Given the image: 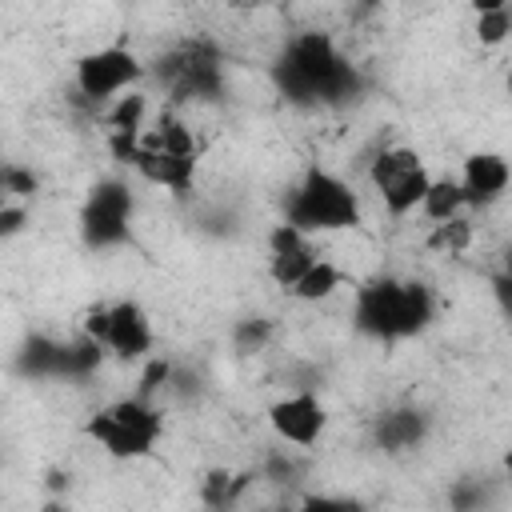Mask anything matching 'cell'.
I'll return each mask as SVG.
<instances>
[{"label": "cell", "instance_id": "5", "mask_svg": "<svg viewBox=\"0 0 512 512\" xmlns=\"http://www.w3.org/2000/svg\"><path fill=\"white\" fill-rule=\"evenodd\" d=\"M428 180H432V172L424 168L420 152H412V148H404V144L380 148V152L368 160V184H372V192L380 196L384 212L396 216V220L420 208Z\"/></svg>", "mask_w": 512, "mask_h": 512}, {"label": "cell", "instance_id": "13", "mask_svg": "<svg viewBox=\"0 0 512 512\" xmlns=\"http://www.w3.org/2000/svg\"><path fill=\"white\" fill-rule=\"evenodd\" d=\"M424 436V416L404 408V412H384L376 420V444L388 448V452H404V448H416V440Z\"/></svg>", "mask_w": 512, "mask_h": 512}, {"label": "cell", "instance_id": "6", "mask_svg": "<svg viewBox=\"0 0 512 512\" xmlns=\"http://www.w3.org/2000/svg\"><path fill=\"white\" fill-rule=\"evenodd\" d=\"M160 84L172 92V100H200V96H216L220 92V56L208 44H180L172 48L160 68H156Z\"/></svg>", "mask_w": 512, "mask_h": 512}, {"label": "cell", "instance_id": "18", "mask_svg": "<svg viewBox=\"0 0 512 512\" xmlns=\"http://www.w3.org/2000/svg\"><path fill=\"white\" fill-rule=\"evenodd\" d=\"M144 116H148L144 92H128V96H116V100H112V108H108V128H112V132H140V128H144Z\"/></svg>", "mask_w": 512, "mask_h": 512}, {"label": "cell", "instance_id": "27", "mask_svg": "<svg viewBox=\"0 0 512 512\" xmlns=\"http://www.w3.org/2000/svg\"><path fill=\"white\" fill-rule=\"evenodd\" d=\"M372 4H376V0H364V8H372Z\"/></svg>", "mask_w": 512, "mask_h": 512}, {"label": "cell", "instance_id": "17", "mask_svg": "<svg viewBox=\"0 0 512 512\" xmlns=\"http://www.w3.org/2000/svg\"><path fill=\"white\" fill-rule=\"evenodd\" d=\"M316 256H320V252L312 248V240L300 244V248H288V252H272V260H268V276H272V284H276V288H292V284L308 272V264H312Z\"/></svg>", "mask_w": 512, "mask_h": 512}, {"label": "cell", "instance_id": "19", "mask_svg": "<svg viewBox=\"0 0 512 512\" xmlns=\"http://www.w3.org/2000/svg\"><path fill=\"white\" fill-rule=\"evenodd\" d=\"M508 32H512V12H508V8H496V12H480V16H476V40H480L484 48L504 44Z\"/></svg>", "mask_w": 512, "mask_h": 512}, {"label": "cell", "instance_id": "22", "mask_svg": "<svg viewBox=\"0 0 512 512\" xmlns=\"http://www.w3.org/2000/svg\"><path fill=\"white\" fill-rule=\"evenodd\" d=\"M24 224H28V212H24V204H12V200H4V204H0V240L16 236Z\"/></svg>", "mask_w": 512, "mask_h": 512}, {"label": "cell", "instance_id": "4", "mask_svg": "<svg viewBox=\"0 0 512 512\" xmlns=\"http://www.w3.org/2000/svg\"><path fill=\"white\" fill-rule=\"evenodd\" d=\"M84 432L112 460H140L156 448L164 420H160V408L148 404V396H124V400H112L108 408H100L84 424Z\"/></svg>", "mask_w": 512, "mask_h": 512}, {"label": "cell", "instance_id": "12", "mask_svg": "<svg viewBox=\"0 0 512 512\" xmlns=\"http://www.w3.org/2000/svg\"><path fill=\"white\" fill-rule=\"evenodd\" d=\"M512 172H508V160L500 152H472L464 160V172H460V188H464V200L468 204H492L504 196Z\"/></svg>", "mask_w": 512, "mask_h": 512}, {"label": "cell", "instance_id": "11", "mask_svg": "<svg viewBox=\"0 0 512 512\" xmlns=\"http://www.w3.org/2000/svg\"><path fill=\"white\" fill-rule=\"evenodd\" d=\"M128 164H132L148 184H160V188H168V192H176V196L192 192L196 156H188V152H164V148H144V144H136V152H132Z\"/></svg>", "mask_w": 512, "mask_h": 512}, {"label": "cell", "instance_id": "10", "mask_svg": "<svg viewBox=\"0 0 512 512\" xmlns=\"http://www.w3.org/2000/svg\"><path fill=\"white\" fill-rule=\"evenodd\" d=\"M104 348H112L120 360H140L152 348V320L136 300L108 304V332Z\"/></svg>", "mask_w": 512, "mask_h": 512}, {"label": "cell", "instance_id": "23", "mask_svg": "<svg viewBox=\"0 0 512 512\" xmlns=\"http://www.w3.org/2000/svg\"><path fill=\"white\" fill-rule=\"evenodd\" d=\"M168 372H172V368H168V360H152V364L144 368V380H140V392H136V396H152V392L168 380Z\"/></svg>", "mask_w": 512, "mask_h": 512}, {"label": "cell", "instance_id": "24", "mask_svg": "<svg viewBox=\"0 0 512 512\" xmlns=\"http://www.w3.org/2000/svg\"><path fill=\"white\" fill-rule=\"evenodd\" d=\"M80 332H84V336H92L96 344H104V332H108V308H104V304H100V308H92V312L84 316Z\"/></svg>", "mask_w": 512, "mask_h": 512}, {"label": "cell", "instance_id": "15", "mask_svg": "<svg viewBox=\"0 0 512 512\" xmlns=\"http://www.w3.org/2000/svg\"><path fill=\"white\" fill-rule=\"evenodd\" d=\"M468 208V200H464V188H460V180H452V176H432L428 180V188H424V200H420V212L436 224V220H448V216H460Z\"/></svg>", "mask_w": 512, "mask_h": 512}, {"label": "cell", "instance_id": "9", "mask_svg": "<svg viewBox=\"0 0 512 512\" xmlns=\"http://www.w3.org/2000/svg\"><path fill=\"white\" fill-rule=\"evenodd\" d=\"M128 216H132V196L120 180H104L92 188L84 204V236L92 244H116L128 236Z\"/></svg>", "mask_w": 512, "mask_h": 512}, {"label": "cell", "instance_id": "16", "mask_svg": "<svg viewBox=\"0 0 512 512\" xmlns=\"http://www.w3.org/2000/svg\"><path fill=\"white\" fill-rule=\"evenodd\" d=\"M472 236H476V228H472V220L460 212V216L436 220L424 244H428V252H436V256H460V252L472 248Z\"/></svg>", "mask_w": 512, "mask_h": 512}, {"label": "cell", "instance_id": "25", "mask_svg": "<svg viewBox=\"0 0 512 512\" xmlns=\"http://www.w3.org/2000/svg\"><path fill=\"white\" fill-rule=\"evenodd\" d=\"M472 8H476V16H480V12H496V8H508V0H472Z\"/></svg>", "mask_w": 512, "mask_h": 512}, {"label": "cell", "instance_id": "1", "mask_svg": "<svg viewBox=\"0 0 512 512\" xmlns=\"http://www.w3.org/2000/svg\"><path fill=\"white\" fill-rule=\"evenodd\" d=\"M436 304L432 292L416 280H376L364 284L356 292V308L352 320L360 332L376 336V340H404L428 328Z\"/></svg>", "mask_w": 512, "mask_h": 512}, {"label": "cell", "instance_id": "2", "mask_svg": "<svg viewBox=\"0 0 512 512\" xmlns=\"http://www.w3.org/2000/svg\"><path fill=\"white\" fill-rule=\"evenodd\" d=\"M280 84L296 100H336L352 88V64L332 48L324 32H304L284 52Z\"/></svg>", "mask_w": 512, "mask_h": 512}, {"label": "cell", "instance_id": "8", "mask_svg": "<svg viewBox=\"0 0 512 512\" xmlns=\"http://www.w3.org/2000/svg\"><path fill=\"white\" fill-rule=\"evenodd\" d=\"M268 424L272 432L284 440V444H296V448H312L320 436H324V424H328V408L320 404L316 392H292V396H280L272 408H268Z\"/></svg>", "mask_w": 512, "mask_h": 512}, {"label": "cell", "instance_id": "14", "mask_svg": "<svg viewBox=\"0 0 512 512\" xmlns=\"http://www.w3.org/2000/svg\"><path fill=\"white\" fill-rule=\"evenodd\" d=\"M344 284V272L332 264V260H324V256H316L312 264H308V272L288 288L296 300H304V304H320V300H328L336 288Z\"/></svg>", "mask_w": 512, "mask_h": 512}, {"label": "cell", "instance_id": "3", "mask_svg": "<svg viewBox=\"0 0 512 512\" xmlns=\"http://www.w3.org/2000/svg\"><path fill=\"white\" fill-rule=\"evenodd\" d=\"M288 224L300 232H336V228H356L360 224V200L348 180L324 168H308L304 180L288 196Z\"/></svg>", "mask_w": 512, "mask_h": 512}, {"label": "cell", "instance_id": "26", "mask_svg": "<svg viewBox=\"0 0 512 512\" xmlns=\"http://www.w3.org/2000/svg\"><path fill=\"white\" fill-rule=\"evenodd\" d=\"M8 196H4V160H0V204H4Z\"/></svg>", "mask_w": 512, "mask_h": 512}, {"label": "cell", "instance_id": "21", "mask_svg": "<svg viewBox=\"0 0 512 512\" xmlns=\"http://www.w3.org/2000/svg\"><path fill=\"white\" fill-rule=\"evenodd\" d=\"M300 244H308V232H300V228L288 224V220H280V224L268 232V252H288V248H300Z\"/></svg>", "mask_w": 512, "mask_h": 512}, {"label": "cell", "instance_id": "7", "mask_svg": "<svg viewBox=\"0 0 512 512\" xmlns=\"http://www.w3.org/2000/svg\"><path fill=\"white\" fill-rule=\"evenodd\" d=\"M144 76V64L128 48H96L76 60V92L92 104L116 100Z\"/></svg>", "mask_w": 512, "mask_h": 512}, {"label": "cell", "instance_id": "20", "mask_svg": "<svg viewBox=\"0 0 512 512\" xmlns=\"http://www.w3.org/2000/svg\"><path fill=\"white\" fill-rule=\"evenodd\" d=\"M32 192H36V172L24 168V164H8V160H4V196H8V200H12V196L28 200Z\"/></svg>", "mask_w": 512, "mask_h": 512}]
</instances>
